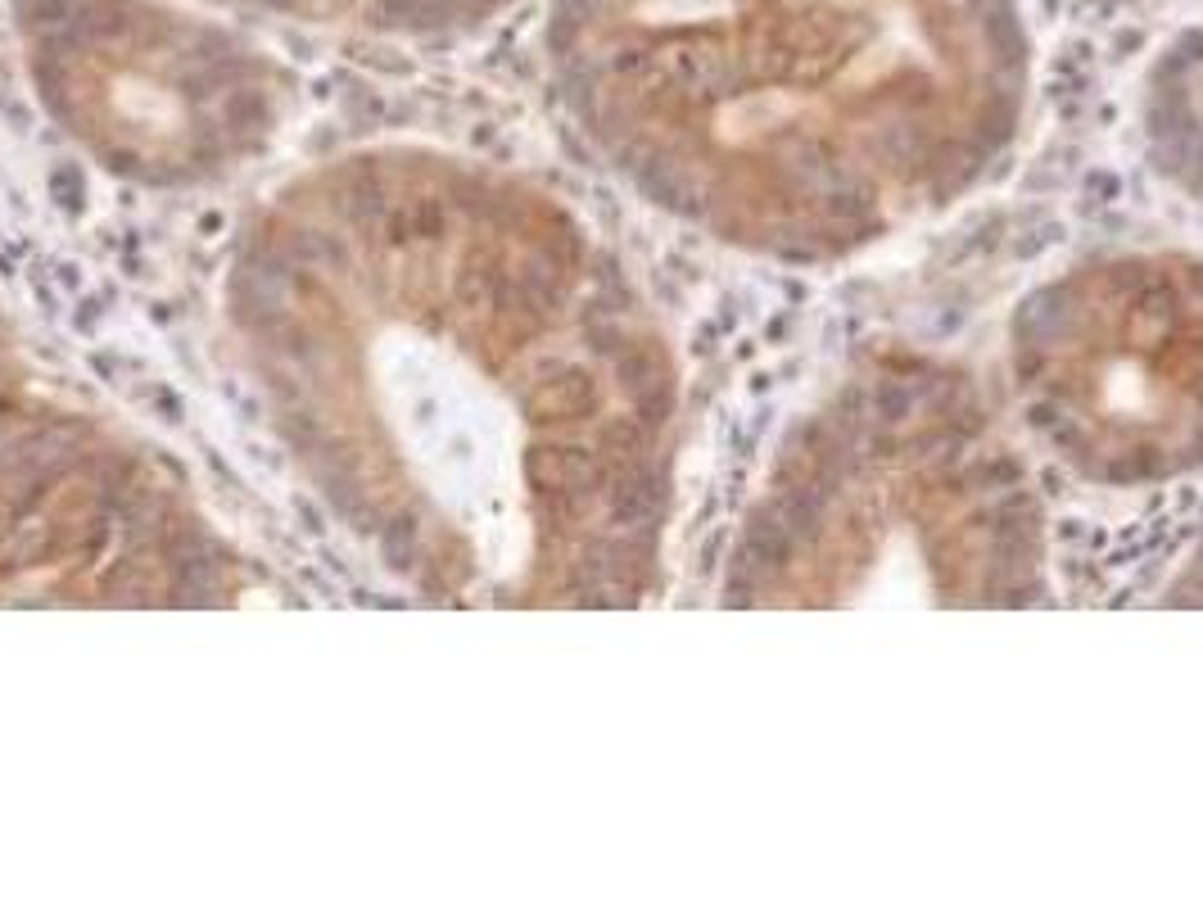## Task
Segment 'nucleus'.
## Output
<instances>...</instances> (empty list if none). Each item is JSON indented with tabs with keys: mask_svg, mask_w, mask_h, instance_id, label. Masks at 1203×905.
<instances>
[{
	"mask_svg": "<svg viewBox=\"0 0 1203 905\" xmlns=\"http://www.w3.org/2000/svg\"><path fill=\"white\" fill-rule=\"evenodd\" d=\"M1049 539L978 380L869 349L769 453L729 557L738 607H1032Z\"/></svg>",
	"mask_w": 1203,
	"mask_h": 905,
	"instance_id": "obj_3",
	"label": "nucleus"
},
{
	"mask_svg": "<svg viewBox=\"0 0 1203 905\" xmlns=\"http://www.w3.org/2000/svg\"><path fill=\"white\" fill-rule=\"evenodd\" d=\"M1027 435L1077 481L1159 490L1203 471V254L1109 250L1036 281L1009 317Z\"/></svg>",
	"mask_w": 1203,
	"mask_h": 905,
	"instance_id": "obj_4",
	"label": "nucleus"
},
{
	"mask_svg": "<svg viewBox=\"0 0 1203 905\" xmlns=\"http://www.w3.org/2000/svg\"><path fill=\"white\" fill-rule=\"evenodd\" d=\"M353 263L326 308H263L276 386L326 440L362 421L367 466L416 498L408 539L462 593L630 602L647 589L675 449V367L634 285L544 196L475 186L444 308ZM425 561V566H430Z\"/></svg>",
	"mask_w": 1203,
	"mask_h": 905,
	"instance_id": "obj_1",
	"label": "nucleus"
},
{
	"mask_svg": "<svg viewBox=\"0 0 1203 905\" xmlns=\"http://www.w3.org/2000/svg\"><path fill=\"white\" fill-rule=\"evenodd\" d=\"M570 101L656 209L760 259L833 263L941 218L1009 164L1027 45L1000 0L909 23L788 0L639 14L580 36Z\"/></svg>",
	"mask_w": 1203,
	"mask_h": 905,
	"instance_id": "obj_2",
	"label": "nucleus"
}]
</instances>
